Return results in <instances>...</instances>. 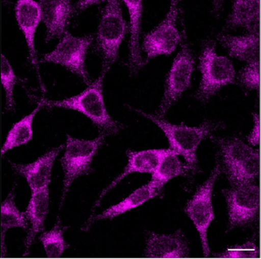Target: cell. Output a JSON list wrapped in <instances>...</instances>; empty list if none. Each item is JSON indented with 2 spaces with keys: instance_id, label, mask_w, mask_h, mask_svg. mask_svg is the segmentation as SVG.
<instances>
[{
  "instance_id": "obj_27",
  "label": "cell",
  "mask_w": 261,
  "mask_h": 259,
  "mask_svg": "<svg viewBox=\"0 0 261 259\" xmlns=\"http://www.w3.org/2000/svg\"><path fill=\"white\" fill-rule=\"evenodd\" d=\"M18 77L5 55H0V83L6 92V108L8 111L15 110L14 87L18 82Z\"/></svg>"
},
{
  "instance_id": "obj_23",
  "label": "cell",
  "mask_w": 261,
  "mask_h": 259,
  "mask_svg": "<svg viewBox=\"0 0 261 259\" xmlns=\"http://www.w3.org/2000/svg\"><path fill=\"white\" fill-rule=\"evenodd\" d=\"M213 140L219 145L225 172L239 165L256 150L236 137L232 139L214 138Z\"/></svg>"
},
{
  "instance_id": "obj_5",
  "label": "cell",
  "mask_w": 261,
  "mask_h": 259,
  "mask_svg": "<svg viewBox=\"0 0 261 259\" xmlns=\"http://www.w3.org/2000/svg\"><path fill=\"white\" fill-rule=\"evenodd\" d=\"M104 140L105 136L102 134L92 140L75 139L67 135L65 151L61 159L64 174L61 206L73 182L81 176L91 172L92 162Z\"/></svg>"
},
{
  "instance_id": "obj_2",
  "label": "cell",
  "mask_w": 261,
  "mask_h": 259,
  "mask_svg": "<svg viewBox=\"0 0 261 259\" xmlns=\"http://www.w3.org/2000/svg\"><path fill=\"white\" fill-rule=\"evenodd\" d=\"M142 116L156 124L165 134L170 144V149L185 159L187 166L193 174L199 170L196 151L202 140L211 136L212 133L219 127L218 124L205 121L199 126H187L185 124L170 123L156 115L149 114L135 110Z\"/></svg>"
},
{
  "instance_id": "obj_22",
  "label": "cell",
  "mask_w": 261,
  "mask_h": 259,
  "mask_svg": "<svg viewBox=\"0 0 261 259\" xmlns=\"http://www.w3.org/2000/svg\"><path fill=\"white\" fill-rule=\"evenodd\" d=\"M125 6L128 8L130 17V55L129 68L132 73H136L145 64L141 58L140 51L139 38L141 34V17L143 5L141 1H128L125 0Z\"/></svg>"
},
{
  "instance_id": "obj_21",
  "label": "cell",
  "mask_w": 261,
  "mask_h": 259,
  "mask_svg": "<svg viewBox=\"0 0 261 259\" xmlns=\"http://www.w3.org/2000/svg\"><path fill=\"white\" fill-rule=\"evenodd\" d=\"M14 185L12 191L8 194L6 200L0 206V245H1V257L4 258L7 254L6 244V234L11 228H21L25 229L29 227L24 213L20 212L15 206V191Z\"/></svg>"
},
{
  "instance_id": "obj_20",
  "label": "cell",
  "mask_w": 261,
  "mask_h": 259,
  "mask_svg": "<svg viewBox=\"0 0 261 259\" xmlns=\"http://www.w3.org/2000/svg\"><path fill=\"white\" fill-rule=\"evenodd\" d=\"M160 194L161 192L155 191L153 188H150L148 184H147V185L134 191L129 196L125 197L124 200L119 202L117 204L110 206V208L103 211L102 214L96 216L94 218H90L87 222L86 228L89 229L92 223L98 221V220H107V219L111 220V219L116 218L122 214H125L132 210L141 206L148 200L158 197Z\"/></svg>"
},
{
  "instance_id": "obj_9",
  "label": "cell",
  "mask_w": 261,
  "mask_h": 259,
  "mask_svg": "<svg viewBox=\"0 0 261 259\" xmlns=\"http://www.w3.org/2000/svg\"><path fill=\"white\" fill-rule=\"evenodd\" d=\"M228 206V227L246 226L254 221L260 206V188L258 184L232 187L222 191Z\"/></svg>"
},
{
  "instance_id": "obj_24",
  "label": "cell",
  "mask_w": 261,
  "mask_h": 259,
  "mask_svg": "<svg viewBox=\"0 0 261 259\" xmlns=\"http://www.w3.org/2000/svg\"><path fill=\"white\" fill-rule=\"evenodd\" d=\"M260 152L255 150L249 157L225 174L232 187L256 183L260 177Z\"/></svg>"
},
{
  "instance_id": "obj_10",
  "label": "cell",
  "mask_w": 261,
  "mask_h": 259,
  "mask_svg": "<svg viewBox=\"0 0 261 259\" xmlns=\"http://www.w3.org/2000/svg\"><path fill=\"white\" fill-rule=\"evenodd\" d=\"M179 13L177 1H171L170 10L165 18L144 36L143 50L145 52V64L160 55H170L181 42V36L176 27Z\"/></svg>"
},
{
  "instance_id": "obj_16",
  "label": "cell",
  "mask_w": 261,
  "mask_h": 259,
  "mask_svg": "<svg viewBox=\"0 0 261 259\" xmlns=\"http://www.w3.org/2000/svg\"><path fill=\"white\" fill-rule=\"evenodd\" d=\"M219 40L231 58L244 61L246 64L260 62V32H248L239 36L222 35Z\"/></svg>"
},
{
  "instance_id": "obj_25",
  "label": "cell",
  "mask_w": 261,
  "mask_h": 259,
  "mask_svg": "<svg viewBox=\"0 0 261 259\" xmlns=\"http://www.w3.org/2000/svg\"><path fill=\"white\" fill-rule=\"evenodd\" d=\"M41 107H42L41 105L38 104V107L30 114L27 115L20 119L18 122L13 124L12 128L9 130L6 136V142L2 147L1 156L6 154L9 150L13 149L21 145H26L32 140L33 119Z\"/></svg>"
},
{
  "instance_id": "obj_15",
  "label": "cell",
  "mask_w": 261,
  "mask_h": 259,
  "mask_svg": "<svg viewBox=\"0 0 261 259\" xmlns=\"http://www.w3.org/2000/svg\"><path fill=\"white\" fill-rule=\"evenodd\" d=\"M169 149H148L144 151H133L128 150L127 151L128 156V163L125 168L123 172L116 177L107 188L102 191L99 195V198L96 200L95 208H97L100 203L102 197L110 190L116 186L121 180H123L125 177L133 173H147L152 174L156 170V167L159 165L160 162L163 159Z\"/></svg>"
},
{
  "instance_id": "obj_12",
  "label": "cell",
  "mask_w": 261,
  "mask_h": 259,
  "mask_svg": "<svg viewBox=\"0 0 261 259\" xmlns=\"http://www.w3.org/2000/svg\"><path fill=\"white\" fill-rule=\"evenodd\" d=\"M17 23L23 35L29 49V59L36 69L40 83L39 64L35 50V37L37 28L41 21V9L38 2L34 0H18L15 6Z\"/></svg>"
},
{
  "instance_id": "obj_31",
  "label": "cell",
  "mask_w": 261,
  "mask_h": 259,
  "mask_svg": "<svg viewBox=\"0 0 261 259\" xmlns=\"http://www.w3.org/2000/svg\"><path fill=\"white\" fill-rule=\"evenodd\" d=\"M102 2L103 1H79L77 4H76V9H74V10H78L79 12H81V11L87 9V8L93 6V5L99 4V3H102Z\"/></svg>"
},
{
  "instance_id": "obj_4",
  "label": "cell",
  "mask_w": 261,
  "mask_h": 259,
  "mask_svg": "<svg viewBox=\"0 0 261 259\" xmlns=\"http://www.w3.org/2000/svg\"><path fill=\"white\" fill-rule=\"evenodd\" d=\"M127 30L120 1L107 2L102 11L96 37V49L102 58V71H108L117 61Z\"/></svg>"
},
{
  "instance_id": "obj_13",
  "label": "cell",
  "mask_w": 261,
  "mask_h": 259,
  "mask_svg": "<svg viewBox=\"0 0 261 259\" xmlns=\"http://www.w3.org/2000/svg\"><path fill=\"white\" fill-rule=\"evenodd\" d=\"M41 21L46 27L45 41L61 38L66 33L74 8L68 0H41Z\"/></svg>"
},
{
  "instance_id": "obj_14",
  "label": "cell",
  "mask_w": 261,
  "mask_h": 259,
  "mask_svg": "<svg viewBox=\"0 0 261 259\" xmlns=\"http://www.w3.org/2000/svg\"><path fill=\"white\" fill-rule=\"evenodd\" d=\"M144 256L147 258H187L189 247L181 230L173 234L150 232L146 242Z\"/></svg>"
},
{
  "instance_id": "obj_28",
  "label": "cell",
  "mask_w": 261,
  "mask_h": 259,
  "mask_svg": "<svg viewBox=\"0 0 261 259\" xmlns=\"http://www.w3.org/2000/svg\"><path fill=\"white\" fill-rule=\"evenodd\" d=\"M238 79L248 90H258L261 82L260 62L247 64L239 72Z\"/></svg>"
},
{
  "instance_id": "obj_19",
  "label": "cell",
  "mask_w": 261,
  "mask_h": 259,
  "mask_svg": "<svg viewBox=\"0 0 261 259\" xmlns=\"http://www.w3.org/2000/svg\"><path fill=\"white\" fill-rule=\"evenodd\" d=\"M192 172L191 169L184 164L178 154L169 149L160 162L156 170L152 173L151 180L148 185L155 191L161 192L164 185L174 177L187 176Z\"/></svg>"
},
{
  "instance_id": "obj_29",
  "label": "cell",
  "mask_w": 261,
  "mask_h": 259,
  "mask_svg": "<svg viewBox=\"0 0 261 259\" xmlns=\"http://www.w3.org/2000/svg\"><path fill=\"white\" fill-rule=\"evenodd\" d=\"M260 255L259 248L253 242H247L245 244L228 248L225 252L215 256L223 258H254Z\"/></svg>"
},
{
  "instance_id": "obj_6",
  "label": "cell",
  "mask_w": 261,
  "mask_h": 259,
  "mask_svg": "<svg viewBox=\"0 0 261 259\" xmlns=\"http://www.w3.org/2000/svg\"><path fill=\"white\" fill-rule=\"evenodd\" d=\"M181 49L173 60L167 74L164 97L156 116L163 118L169 109L191 87L192 75L194 70L195 59L187 42L185 31H182Z\"/></svg>"
},
{
  "instance_id": "obj_17",
  "label": "cell",
  "mask_w": 261,
  "mask_h": 259,
  "mask_svg": "<svg viewBox=\"0 0 261 259\" xmlns=\"http://www.w3.org/2000/svg\"><path fill=\"white\" fill-rule=\"evenodd\" d=\"M48 188L32 193L24 215L30 221L31 228L24 240V253L23 256H27L35 237L44 229V223L49 213Z\"/></svg>"
},
{
  "instance_id": "obj_26",
  "label": "cell",
  "mask_w": 261,
  "mask_h": 259,
  "mask_svg": "<svg viewBox=\"0 0 261 259\" xmlns=\"http://www.w3.org/2000/svg\"><path fill=\"white\" fill-rule=\"evenodd\" d=\"M66 227L61 226L59 220L50 231L43 232L39 240L44 246L47 258H60L69 245L64 240V232Z\"/></svg>"
},
{
  "instance_id": "obj_30",
  "label": "cell",
  "mask_w": 261,
  "mask_h": 259,
  "mask_svg": "<svg viewBox=\"0 0 261 259\" xmlns=\"http://www.w3.org/2000/svg\"><path fill=\"white\" fill-rule=\"evenodd\" d=\"M252 130L248 135V142L252 146H258L260 144V116L258 113H253Z\"/></svg>"
},
{
  "instance_id": "obj_18",
  "label": "cell",
  "mask_w": 261,
  "mask_h": 259,
  "mask_svg": "<svg viewBox=\"0 0 261 259\" xmlns=\"http://www.w3.org/2000/svg\"><path fill=\"white\" fill-rule=\"evenodd\" d=\"M260 0L234 1L231 12L227 19V27L242 28L248 32H260Z\"/></svg>"
},
{
  "instance_id": "obj_7",
  "label": "cell",
  "mask_w": 261,
  "mask_h": 259,
  "mask_svg": "<svg viewBox=\"0 0 261 259\" xmlns=\"http://www.w3.org/2000/svg\"><path fill=\"white\" fill-rule=\"evenodd\" d=\"M221 171L222 166L219 162H217L210 177L198 188L185 208L186 214L193 222L196 230L199 232L203 256L205 258L210 257L211 253L207 234L210 224L215 220L212 199L215 182L221 174Z\"/></svg>"
},
{
  "instance_id": "obj_11",
  "label": "cell",
  "mask_w": 261,
  "mask_h": 259,
  "mask_svg": "<svg viewBox=\"0 0 261 259\" xmlns=\"http://www.w3.org/2000/svg\"><path fill=\"white\" fill-rule=\"evenodd\" d=\"M64 147L61 145L51 148L32 163L23 165L9 162L14 171L25 178L32 193L36 192L48 188L54 163Z\"/></svg>"
},
{
  "instance_id": "obj_3",
  "label": "cell",
  "mask_w": 261,
  "mask_h": 259,
  "mask_svg": "<svg viewBox=\"0 0 261 259\" xmlns=\"http://www.w3.org/2000/svg\"><path fill=\"white\" fill-rule=\"evenodd\" d=\"M201 81L196 98L206 102L219 90L236 82V72L227 57L217 55L214 41H207L199 56Z\"/></svg>"
},
{
  "instance_id": "obj_1",
  "label": "cell",
  "mask_w": 261,
  "mask_h": 259,
  "mask_svg": "<svg viewBox=\"0 0 261 259\" xmlns=\"http://www.w3.org/2000/svg\"><path fill=\"white\" fill-rule=\"evenodd\" d=\"M107 73L102 70L96 81L76 96L58 101L48 100L42 98L38 100V104L41 107H58L79 112L89 118L104 136L117 134L120 130V124L109 114L104 102L102 87Z\"/></svg>"
},
{
  "instance_id": "obj_8",
  "label": "cell",
  "mask_w": 261,
  "mask_h": 259,
  "mask_svg": "<svg viewBox=\"0 0 261 259\" xmlns=\"http://www.w3.org/2000/svg\"><path fill=\"white\" fill-rule=\"evenodd\" d=\"M93 41L92 35L75 37L66 32L53 51L44 55L43 61L59 64L77 75L87 85L91 84L86 67V56Z\"/></svg>"
},
{
  "instance_id": "obj_32",
  "label": "cell",
  "mask_w": 261,
  "mask_h": 259,
  "mask_svg": "<svg viewBox=\"0 0 261 259\" xmlns=\"http://www.w3.org/2000/svg\"><path fill=\"white\" fill-rule=\"evenodd\" d=\"M260 80H261V59H260Z\"/></svg>"
}]
</instances>
